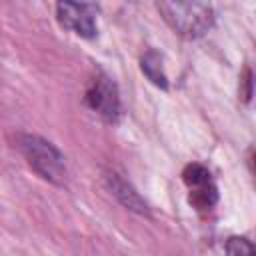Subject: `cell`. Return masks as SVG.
<instances>
[{
    "mask_svg": "<svg viewBox=\"0 0 256 256\" xmlns=\"http://www.w3.org/2000/svg\"><path fill=\"white\" fill-rule=\"evenodd\" d=\"M190 204L196 206L198 210H204V208H212L218 200V192H216V186L210 182L206 186H200V188H192L190 190Z\"/></svg>",
    "mask_w": 256,
    "mask_h": 256,
    "instance_id": "cell-7",
    "label": "cell"
},
{
    "mask_svg": "<svg viewBox=\"0 0 256 256\" xmlns=\"http://www.w3.org/2000/svg\"><path fill=\"white\" fill-rule=\"evenodd\" d=\"M164 20L182 36L198 38L214 24V10L206 2H160Z\"/></svg>",
    "mask_w": 256,
    "mask_h": 256,
    "instance_id": "cell-1",
    "label": "cell"
},
{
    "mask_svg": "<svg viewBox=\"0 0 256 256\" xmlns=\"http://www.w3.org/2000/svg\"><path fill=\"white\" fill-rule=\"evenodd\" d=\"M226 256H256L254 246L244 236H232L226 242Z\"/></svg>",
    "mask_w": 256,
    "mask_h": 256,
    "instance_id": "cell-9",
    "label": "cell"
},
{
    "mask_svg": "<svg viewBox=\"0 0 256 256\" xmlns=\"http://www.w3.org/2000/svg\"><path fill=\"white\" fill-rule=\"evenodd\" d=\"M182 180H184V184H186L190 190H192V188L206 186V184L212 182L208 168H204L202 164H188V166L184 168V172H182Z\"/></svg>",
    "mask_w": 256,
    "mask_h": 256,
    "instance_id": "cell-8",
    "label": "cell"
},
{
    "mask_svg": "<svg viewBox=\"0 0 256 256\" xmlns=\"http://www.w3.org/2000/svg\"><path fill=\"white\" fill-rule=\"evenodd\" d=\"M18 146L24 154V158L28 160V164L48 182L54 184H62L66 178V166H64V156L60 154V150L34 134H24L18 140Z\"/></svg>",
    "mask_w": 256,
    "mask_h": 256,
    "instance_id": "cell-2",
    "label": "cell"
},
{
    "mask_svg": "<svg viewBox=\"0 0 256 256\" xmlns=\"http://www.w3.org/2000/svg\"><path fill=\"white\" fill-rule=\"evenodd\" d=\"M108 186H110L112 194H114L126 208H130V210H134V212H140V214H144V212L148 210L146 202L138 196V192H136L126 180H122L118 174H110V176H108Z\"/></svg>",
    "mask_w": 256,
    "mask_h": 256,
    "instance_id": "cell-5",
    "label": "cell"
},
{
    "mask_svg": "<svg viewBox=\"0 0 256 256\" xmlns=\"http://www.w3.org/2000/svg\"><path fill=\"white\" fill-rule=\"evenodd\" d=\"M140 68L146 74V78L152 84H156L158 88H166L168 86V78H166V72H164V66H162V58H160V54L156 50H148L142 56Z\"/></svg>",
    "mask_w": 256,
    "mask_h": 256,
    "instance_id": "cell-6",
    "label": "cell"
},
{
    "mask_svg": "<svg viewBox=\"0 0 256 256\" xmlns=\"http://www.w3.org/2000/svg\"><path fill=\"white\" fill-rule=\"evenodd\" d=\"M86 104L94 112H98L102 118L116 120V116L120 112V98H118L116 84L106 76L94 78L86 90Z\"/></svg>",
    "mask_w": 256,
    "mask_h": 256,
    "instance_id": "cell-4",
    "label": "cell"
},
{
    "mask_svg": "<svg viewBox=\"0 0 256 256\" xmlns=\"http://www.w3.org/2000/svg\"><path fill=\"white\" fill-rule=\"evenodd\" d=\"M96 14H98V8L94 4H78V2L56 4L58 22L82 38L96 36Z\"/></svg>",
    "mask_w": 256,
    "mask_h": 256,
    "instance_id": "cell-3",
    "label": "cell"
}]
</instances>
